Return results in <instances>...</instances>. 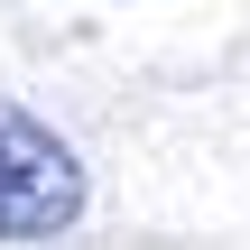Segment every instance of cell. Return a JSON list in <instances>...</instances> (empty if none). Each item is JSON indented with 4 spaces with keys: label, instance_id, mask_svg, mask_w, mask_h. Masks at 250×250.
<instances>
[{
    "label": "cell",
    "instance_id": "6da1fadb",
    "mask_svg": "<svg viewBox=\"0 0 250 250\" xmlns=\"http://www.w3.org/2000/svg\"><path fill=\"white\" fill-rule=\"evenodd\" d=\"M83 204H93L83 158L28 102H0V241H56L83 223Z\"/></svg>",
    "mask_w": 250,
    "mask_h": 250
}]
</instances>
